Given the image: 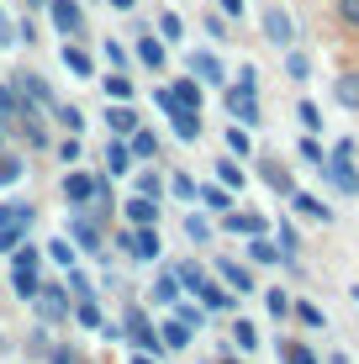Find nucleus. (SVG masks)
Returning a JSON list of instances; mask_svg holds the SVG:
<instances>
[{
    "label": "nucleus",
    "mask_w": 359,
    "mask_h": 364,
    "mask_svg": "<svg viewBox=\"0 0 359 364\" xmlns=\"http://www.w3.org/2000/svg\"><path fill=\"white\" fill-rule=\"evenodd\" d=\"M264 306H269V317H286V311H291V296H286V291H269Z\"/></svg>",
    "instance_id": "36"
},
{
    "label": "nucleus",
    "mask_w": 359,
    "mask_h": 364,
    "mask_svg": "<svg viewBox=\"0 0 359 364\" xmlns=\"http://www.w3.org/2000/svg\"><path fill=\"white\" fill-rule=\"evenodd\" d=\"M16 90H21V100H32V106H53V90H48L43 74H21Z\"/></svg>",
    "instance_id": "8"
},
{
    "label": "nucleus",
    "mask_w": 359,
    "mask_h": 364,
    "mask_svg": "<svg viewBox=\"0 0 359 364\" xmlns=\"http://www.w3.org/2000/svg\"><path fill=\"white\" fill-rule=\"evenodd\" d=\"M138 58H143L148 69H164V43H159L154 32H148V37H138Z\"/></svg>",
    "instance_id": "18"
},
{
    "label": "nucleus",
    "mask_w": 359,
    "mask_h": 364,
    "mask_svg": "<svg viewBox=\"0 0 359 364\" xmlns=\"http://www.w3.org/2000/svg\"><path fill=\"white\" fill-rule=\"evenodd\" d=\"M27 6H48V0H27Z\"/></svg>",
    "instance_id": "57"
},
{
    "label": "nucleus",
    "mask_w": 359,
    "mask_h": 364,
    "mask_svg": "<svg viewBox=\"0 0 359 364\" xmlns=\"http://www.w3.org/2000/svg\"><path fill=\"white\" fill-rule=\"evenodd\" d=\"M195 296L206 301V311H232V306H238V301L222 291V285H212V280H201V285H195Z\"/></svg>",
    "instance_id": "10"
},
{
    "label": "nucleus",
    "mask_w": 359,
    "mask_h": 364,
    "mask_svg": "<svg viewBox=\"0 0 359 364\" xmlns=\"http://www.w3.org/2000/svg\"><path fill=\"white\" fill-rule=\"evenodd\" d=\"M175 311H180L185 328H201V322H206V311H201V306H191V301H175Z\"/></svg>",
    "instance_id": "29"
},
{
    "label": "nucleus",
    "mask_w": 359,
    "mask_h": 364,
    "mask_svg": "<svg viewBox=\"0 0 359 364\" xmlns=\"http://www.w3.org/2000/svg\"><path fill=\"white\" fill-rule=\"evenodd\" d=\"M48 16H53V27L64 32V37H80V32H85V11H80V0H48Z\"/></svg>",
    "instance_id": "1"
},
{
    "label": "nucleus",
    "mask_w": 359,
    "mask_h": 364,
    "mask_svg": "<svg viewBox=\"0 0 359 364\" xmlns=\"http://www.w3.org/2000/svg\"><path fill=\"white\" fill-rule=\"evenodd\" d=\"M249 259H254V264H280V248H275V243H264V232H254Z\"/></svg>",
    "instance_id": "22"
},
{
    "label": "nucleus",
    "mask_w": 359,
    "mask_h": 364,
    "mask_svg": "<svg viewBox=\"0 0 359 364\" xmlns=\"http://www.w3.org/2000/svg\"><path fill=\"white\" fill-rule=\"evenodd\" d=\"M106 58H111V69H122V64H127V53H122V43H106Z\"/></svg>",
    "instance_id": "52"
},
{
    "label": "nucleus",
    "mask_w": 359,
    "mask_h": 364,
    "mask_svg": "<svg viewBox=\"0 0 359 364\" xmlns=\"http://www.w3.org/2000/svg\"><path fill=\"white\" fill-rule=\"evenodd\" d=\"M58 122H64L69 132H80V127H85V117H80V111H74V106H58Z\"/></svg>",
    "instance_id": "43"
},
{
    "label": "nucleus",
    "mask_w": 359,
    "mask_h": 364,
    "mask_svg": "<svg viewBox=\"0 0 359 364\" xmlns=\"http://www.w3.org/2000/svg\"><path fill=\"white\" fill-rule=\"evenodd\" d=\"M338 100L349 111H359V69H349V74H338Z\"/></svg>",
    "instance_id": "20"
},
{
    "label": "nucleus",
    "mask_w": 359,
    "mask_h": 364,
    "mask_svg": "<svg viewBox=\"0 0 359 364\" xmlns=\"http://www.w3.org/2000/svg\"><path fill=\"white\" fill-rule=\"evenodd\" d=\"M222 228L227 232H264V217H259V211H232V217H222Z\"/></svg>",
    "instance_id": "13"
},
{
    "label": "nucleus",
    "mask_w": 359,
    "mask_h": 364,
    "mask_svg": "<svg viewBox=\"0 0 359 364\" xmlns=\"http://www.w3.org/2000/svg\"><path fill=\"white\" fill-rule=\"evenodd\" d=\"M111 6H117V11H132V0H111Z\"/></svg>",
    "instance_id": "54"
},
{
    "label": "nucleus",
    "mask_w": 359,
    "mask_h": 364,
    "mask_svg": "<svg viewBox=\"0 0 359 364\" xmlns=\"http://www.w3.org/2000/svg\"><path fill=\"white\" fill-rule=\"evenodd\" d=\"M354 301H359V285H354Z\"/></svg>",
    "instance_id": "58"
},
{
    "label": "nucleus",
    "mask_w": 359,
    "mask_h": 364,
    "mask_svg": "<svg viewBox=\"0 0 359 364\" xmlns=\"http://www.w3.org/2000/svg\"><path fill=\"white\" fill-rule=\"evenodd\" d=\"M127 338H132V343H138V348H159V333H154V322H148V317H143L138 306L127 311Z\"/></svg>",
    "instance_id": "7"
},
{
    "label": "nucleus",
    "mask_w": 359,
    "mask_h": 364,
    "mask_svg": "<svg viewBox=\"0 0 359 364\" xmlns=\"http://www.w3.org/2000/svg\"><path fill=\"white\" fill-rule=\"evenodd\" d=\"M280 359H286V364H317L312 354H306V348L301 343H286V354H280Z\"/></svg>",
    "instance_id": "41"
},
{
    "label": "nucleus",
    "mask_w": 359,
    "mask_h": 364,
    "mask_svg": "<svg viewBox=\"0 0 359 364\" xmlns=\"http://www.w3.org/2000/svg\"><path fill=\"white\" fill-rule=\"evenodd\" d=\"M191 80H201V85H222V64H217V53L195 48V53H191Z\"/></svg>",
    "instance_id": "6"
},
{
    "label": "nucleus",
    "mask_w": 359,
    "mask_h": 364,
    "mask_svg": "<svg viewBox=\"0 0 359 364\" xmlns=\"http://www.w3.org/2000/svg\"><path fill=\"white\" fill-rule=\"evenodd\" d=\"M169 122H175V132L185 137V143L201 137V111H169Z\"/></svg>",
    "instance_id": "15"
},
{
    "label": "nucleus",
    "mask_w": 359,
    "mask_h": 364,
    "mask_svg": "<svg viewBox=\"0 0 359 364\" xmlns=\"http://www.w3.org/2000/svg\"><path fill=\"white\" fill-rule=\"evenodd\" d=\"M296 117H301V127H306V132H317V127H323V111H317L312 100H301V111H296Z\"/></svg>",
    "instance_id": "33"
},
{
    "label": "nucleus",
    "mask_w": 359,
    "mask_h": 364,
    "mask_svg": "<svg viewBox=\"0 0 359 364\" xmlns=\"http://www.w3.org/2000/svg\"><path fill=\"white\" fill-rule=\"evenodd\" d=\"M132 364H154V359H148V354H138V359H132Z\"/></svg>",
    "instance_id": "55"
},
{
    "label": "nucleus",
    "mask_w": 359,
    "mask_h": 364,
    "mask_svg": "<svg viewBox=\"0 0 359 364\" xmlns=\"http://www.w3.org/2000/svg\"><path fill=\"white\" fill-rule=\"evenodd\" d=\"M154 296H159V301H175V296H180V280H175V274H159Z\"/></svg>",
    "instance_id": "35"
},
{
    "label": "nucleus",
    "mask_w": 359,
    "mask_h": 364,
    "mask_svg": "<svg viewBox=\"0 0 359 364\" xmlns=\"http://www.w3.org/2000/svg\"><path fill=\"white\" fill-rule=\"evenodd\" d=\"M106 95H111V100H132L138 90H132V80H127V74H111V80H106Z\"/></svg>",
    "instance_id": "25"
},
{
    "label": "nucleus",
    "mask_w": 359,
    "mask_h": 364,
    "mask_svg": "<svg viewBox=\"0 0 359 364\" xmlns=\"http://www.w3.org/2000/svg\"><path fill=\"white\" fill-rule=\"evenodd\" d=\"M338 16H343V27L359 32V0H338Z\"/></svg>",
    "instance_id": "40"
},
{
    "label": "nucleus",
    "mask_w": 359,
    "mask_h": 364,
    "mask_svg": "<svg viewBox=\"0 0 359 364\" xmlns=\"http://www.w3.org/2000/svg\"><path fill=\"white\" fill-rule=\"evenodd\" d=\"M301 159H306V164H323V143H317V137H301Z\"/></svg>",
    "instance_id": "39"
},
{
    "label": "nucleus",
    "mask_w": 359,
    "mask_h": 364,
    "mask_svg": "<svg viewBox=\"0 0 359 364\" xmlns=\"http://www.w3.org/2000/svg\"><path fill=\"white\" fill-rule=\"evenodd\" d=\"M138 196H154L159 200V174H138Z\"/></svg>",
    "instance_id": "46"
},
{
    "label": "nucleus",
    "mask_w": 359,
    "mask_h": 364,
    "mask_svg": "<svg viewBox=\"0 0 359 364\" xmlns=\"http://www.w3.org/2000/svg\"><path fill=\"white\" fill-rule=\"evenodd\" d=\"M222 11H227V16H243V6H249V0H217Z\"/></svg>",
    "instance_id": "53"
},
{
    "label": "nucleus",
    "mask_w": 359,
    "mask_h": 364,
    "mask_svg": "<svg viewBox=\"0 0 359 364\" xmlns=\"http://www.w3.org/2000/svg\"><path fill=\"white\" fill-rule=\"evenodd\" d=\"M16 106H21V100H16V90H6V85H0V117H11Z\"/></svg>",
    "instance_id": "47"
},
{
    "label": "nucleus",
    "mask_w": 359,
    "mask_h": 364,
    "mask_svg": "<svg viewBox=\"0 0 359 364\" xmlns=\"http://www.w3.org/2000/svg\"><path fill=\"white\" fill-rule=\"evenodd\" d=\"M159 32H164V37H180V16H169V11H164V16H159Z\"/></svg>",
    "instance_id": "50"
},
{
    "label": "nucleus",
    "mask_w": 359,
    "mask_h": 364,
    "mask_svg": "<svg viewBox=\"0 0 359 364\" xmlns=\"http://www.w3.org/2000/svg\"><path fill=\"white\" fill-rule=\"evenodd\" d=\"M16 180H21V159L0 154V185H16Z\"/></svg>",
    "instance_id": "31"
},
{
    "label": "nucleus",
    "mask_w": 359,
    "mask_h": 364,
    "mask_svg": "<svg viewBox=\"0 0 359 364\" xmlns=\"http://www.w3.org/2000/svg\"><path fill=\"white\" fill-rule=\"evenodd\" d=\"M195 200H206V206H227V196H222V191H212V185H206V191H201V185H195Z\"/></svg>",
    "instance_id": "42"
},
{
    "label": "nucleus",
    "mask_w": 359,
    "mask_h": 364,
    "mask_svg": "<svg viewBox=\"0 0 359 364\" xmlns=\"http://www.w3.org/2000/svg\"><path fill=\"white\" fill-rule=\"evenodd\" d=\"M159 338H164V348H185V343H191V328H185V322H164Z\"/></svg>",
    "instance_id": "24"
},
{
    "label": "nucleus",
    "mask_w": 359,
    "mask_h": 364,
    "mask_svg": "<svg viewBox=\"0 0 359 364\" xmlns=\"http://www.w3.org/2000/svg\"><path fill=\"white\" fill-rule=\"evenodd\" d=\"M296 317H301L306 328H323V306H312V301H301V306H296Z\"/></svg>",
    "instance_id": "37"
},
{
    "label": "nucleus",
    "mask_w": 359,
    "mask_h": 364,
    "mask_svg": "<svg viewBox=\"0 0 359 364\" xmlns=\"http://www.w3.org/2000/svg\"><path fill=\"white\" fill-rule=\"evenodd\" d=\"M222 364H232V359H222Z\"/></svg>",
    "instance_id": "59"
},
{
    "label": "nucleus",
    "mask_w": 359,
    "mask_h": 364,
    "mask_svg": "<svg viewBox=\"0 0 359 364\" xmlns=\"http://www.w3.org/2000/svg\"><path fill=\"white\" fill-rule=\"evenodd\" d=\"M227 111H232V122L254 127V122H259V100H254V90H227Z\"/></svg>",
    "instance_id": "5"
},
{
    "label": "nucleus",
    "mask_w": 359,
    "mask_h": 364,
    "mask_svg": "<svg viewBox=\"0 0 359 364\" xmlns=\"http://www.w3.org/2000/svg\"><path fill=\"white\" fill-rule=\"evenodd\" d=\"M232 343H238V348H259V333H254V322H243V317H238V328H232Z\"/></svg>",
    "instance_id": "28"
},
{
    "label": "nucleus",
    "mask_w": 359,
    "mask_h": 364,
    "mask_svg": "<svg viewBox=\"0 0 359 364\" xmlns=\"http://www.w3.org/2000/svg\"><path fill=\"white\" fill-rule=\"evenodd\" d=\"M169 100H175V111H201V90H195V80L169 85Z\"/></svg>",
    "instance_id": "11"
},
{
    "label": "nucleus",
    "mask_w": 359,
    "mask_h": 364,
    "mask_svg": "<svg viewBox=\"0 0 359 364\" xmlns=\"http://www.w3.org/2000/svg\"><path fill=\"white\" fill-rule=\"evenodd\" d=\"M64 196L69 200H95V196H106V180H95V174H64Z\"/></svg>",
    "instance_id": "3"
},
{
    "label": "nucleus",
    "mask_w": 359,
    "mask_h": 364,
    "mask_svg": "<svg viewBox=\"0 0 359 364\" xmlns=\"http://www.w3.org/2000/svg\"><path fill=\"white\" fill-rule=\"evenodd\" d=\"M21 232H27V228H0V248H16Z\"/></svg>",
    "instance_id": "49"
},
{
    "label": "nucleus",
    "mask_w": 359,
    "mask_h": 364,
    "mask_svg": "<svg viewBox=\"0 0 359 364\" xmlns=\"http://www.w3.org/2000/svg\"><path fill=\"white\" fill-rule=\"evenodd\" d=\"M217 174H222V185H243V174H238V164H232V159H222Z\"/></svg>",
    "instance_id": "44"
},
{
    "label": "nucleus",
    "mask_w": 359,
    "mask_h": 364,
    "mask_svg": "<svg viewBox=\"0 0 359 364\" xmlns=\"http://www.w3.org/2000/svg\"><path fill=\"white\" fill-rule=\"evenodd\" d=\"M222 280L227 285H238V291H254V274L238 264V259H222Z\"/></svg>",
    "instance_id": "19"
},
{
    "label": "nucleus",
    "mask_w": 359,
    "mask_h": 364,
    "mask_svg": "<svg viewBox=\"0 0 359 364\" xmlns=\"http://www.w3.org/2000/svg\"><path fill=\"white\" fill-rule=\"evenodd\" d=\"M291 206L301 211V217H312V222H328V217H333V211H328L317 196H301V191H291Z\"/></svg>",
    "instance_id": "16"
},
{
    "label": "nucleus",
    "mask_w": 359,
    "mask_h": 364,
    "mask_svg": "<svg viewBox=\"0 0 359 364\" xmlns=\"http://www.w3.org/2000/svg\"><path fill=\"white\" fill-rule=\"evenodd\" d=\"M185 232H191V237H195V243H201V237H206V232H212V228H206V222H201V217H185Z\"/></svg>",
    "instance_id": "48"
},
{
    "label": "nucleus",
    "mask_w": 359,
    "mask_h": 364,
    "mask_svg": "<svg viewBox=\"0 0 359 364\" xmlns=\"http://www.w3.org/2000/svg\"><path fill=\"white\" fill-rule=\"evenodd\" d=\"M227 148H232V154H238V159H243V154H249V148H254V143H249V132H243L238 122H232V132H227Z\"/></svg>",
    "instance_id": "34"
},
{
    "label": "nucleus",
    "mask_w": 359,
    "mask_h": 364,
    "mask_svg": "<svg viewBox=\"0 0 359 364\" xmlns=\"http://www.w3.org/2000/svg\"><path fill=\"white\" fill-rule=\"evenodd\" d=\"M53 364H69V354H58V359H53Z\"/></svg>",
    "instance_id": "56"
},
{
    "label": "nucleus",
    "mask_w": 359,
    "mask_h": 364,
    "mask_svg": "<svg viewBox=\"0 0 359 364\" xmlns=\"http://www.w3.org/2000/svg\"><path fill=\"white\" fill-rule=\"evenodd\" d=\"M37 301H43V317H64V311H69V301H64L58 285H48V291L37 285Z\"/></svg>",
    "instance_id": "17"
},
{
    "label": "nucleus",
    "mask_w": 359,
    "mask_h": 364,
    "mask_svg": "<svg viewBox=\"0 0 359 364\" xmlns=\"http://www.w3.org/2000/svg\"><path fill=\"white\" fill-rule=\"evenodd\" d=\"M16 274H11V285H16V296H37V248H16Z\"/></svg>",
    "instance_id": "2"
},
{
    "label": "nucleus",
    "mask_w": 359,
    "mask_h": 364,
    "mask_svg": "<svg viewBox=\"0 0 359 364\" xmlns=\"http://www.w3.org/2000/svg\"><path fill=\"white\" fill-rule=\"evenodd\" d=\"M106 127L117 132V137L138 127V117H132V106H127V100H117V106H106Z\"/></svg>",
    "instance_id": "12"
},
{
    "label": "nucleus",
    "mask_w": 359,
    "mask_h": 364,
    "mask_svg": "<svg viewBox=\"0 0 359 364\" xmlns=\"http://www.w3.org/2000/svg\"><path fill=\"white\" fill-rule=\"evenodd\" d=\"M175 196L180 200H195V180H191V174H175Z\"/></svg>",
    "instance_id": "45"
},
{
    "label": "nucleus",
    "mask_w": 359,
    "mask_h": 364,
    "mask_svg": "<svg viewBox=\"0 0 359 364\" xmlns=\"http://www.w3.org/2000/svg\"><path fill=\"white\" fill-rule=\"evenodd\" d=\"M154 217H159V200H154V196H132V200H127V222H138V228H148Z\"/></svg>",
    "instance_id": "14"
},
{
    "label": "nucleus",
    "mask_w": 359,
    "mask_h": 364,
    "mask_svg": "<svg viewBox=\"0 0 359 364\" xmlns=\"http://www.w3.org/2000/svg\"><path fill=\"white\" fill-rule=\"evenodd\" d=\"M80 322H85V328H101V306H95L90 296L80 301Z\"/></svg>",
    "instance_id": "38"
},
{
    "label": "nucleus",
    "mask_w": 359,
    "mask_h": 364,
    "mask_svg": "<svg viewBox=\"0 0 359 364\" xmlns=\"http://www.w3.org/2000/svg\"><path fill=\"white\" fill-rule=\"evenodd\" d=\"M74 237H80L85 248H95V243H101V232H95V222H85V217H74Z\"/></svg>",
    "instance_id": "30"
},
{
    "label": "nucleus",
    "mask_w": 359,
    "mask_h": 364,
    "mask_svg": "<svg viewBox=\"0 0 359 364\" xmlns=\"http://www.w3.org/2000/svg\"><path fill=\"white\" fill-rule=\"evenodd\" d=\"M286 69L296 74V80H306V69H312V64H306V58H301V53H291V58H286Z\"/></svg>",
    "instance_id": "51"
},
{
    "label": "nucleus",
    "mask_w": 359,
    "mask_h": 364,
    "mask_svg": "<svg viewBox=\"0 0 359 364\" xmlns=\"http://www.w3.org/2000/svg\"><path fill=\"white\" fill-rule=\"evenodd\" d=\"M264 180H269V191H280V196H291V191H296V185H291V174L280 169V164H269V169H264Z\"/></svg>",
    "instance_id": "27"
},
{
    "label": "nucleus",
    "mask_w": 359,
    "mask_h": 364,
    "mask_svg": "<svg viewBox=\"0 0 359 364\" xmlns=\"http://www.w3.org/2000/svg\"><path fill=\"white\" fill-rule=\"evenodd\" d=\"M127 154H132V159H154V154H159L154 132H138V127H132V143H127Z\"/></svg>",
    "instance_id": "23"
},
{
    "label": "nucleus",
    "mask_w": 359,
    "mask_h": 364,
    "mask_svg": "<svg viewBox=\"0 0 359 364\" xmlns=\"http://www.w3.org/2000/svg\"><path fill=\"white\" fill-rule=\"evenodd\" d=\"M127 164H132L127 143H106V174H127Z\"/></svg>",
    "instance_id": "21"
},
{
    "label": "nucleus",
    "mask_w": 359,
    "mask_h": 364,
    "mask_svg": "<svg viewBox=\"0 0 359 364\" xmlns=\"http://www.w3.org/2000/svg\"><path fill=\"white\" fill-rule=\"evenodd\" d=\"M64 64H69V74H90V53H85V48H64Z\"/></svg>",
    "instance_id": "26"
},
{
    "label": "nucleus",
    "mask_w": 359,
    "mask_h": 364,
    "mask_svg": "<svg viewBox=\"0 0 359 364\" xmlns=\"http://www.w3.org/2000/svg\"><path fill=\"white\" fill-rule=\"evenodd\" d=\"M48 259H53V264H64V269H74V248L64 243V237H58V243H48Z\"/></svg>",
    "instance_id": "32"
},
{
    "label": "nucleus",
    "mask_w": 359,
    "mask_h": 364,
    "mask_svg": "<svg viewBox=\"0 0 359 364\" xmlns=\"http://www.w3.org/2000/svg\"><path fill=\"white\" fill-rule=\"evenodd\" d=\"M264 37H269V43H275V48H291V37H296V27H291V16H286V11H264Z\"/></svg>",
    "instance_id": "4"
},
{
    "label": "nucleus",
    "mask_w": 359,
    "mask_h": 364,
    "mask_svg": "<svg viewBox=\"0 0 359 364\" xmlns=\"http://www.w3.org/2000/svg\"><path fill=\"white\" fill-rule=\"evenodd\" d=\"M122 248H132L138 259H159V232H154V222H148V228H138L132 237H122Z\"/></svg>",
    "instance_id": "9"
}]
</instances>
